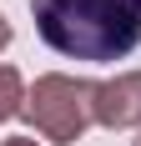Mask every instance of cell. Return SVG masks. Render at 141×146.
<instances>
[{
  "instance_id": "cell-6",
  "label": "cell",
  "mask_w": 141,
  "mask_h": 146,
  "mask_svg": "<svg viewBox=\"0 0 141 146\" xmlns=\"http://www.w3.org/2000/svg\"><path fill=\"white\" fill-rule=\"evenodd\" d=\"M5 45H10V20L0 15V50H5Z\"/></svg>"
},
{
  "instance_id": "cell-3",
  "label": "cell",
  "mask_w": 141,
  "mask_h": 146,
  "mask_svg": "<svg viewBox=\"0 0 141 146\" xmlns=\"http://www.w3.org/2000/svg\"><path fill=\"white\" fill-rule=\"evenodd\" d=\"M96 126H106V131L141 126V71H121L111 81H96Z\"/></svg>"
},
{
  "instance_id": "cell-1",
  "label": "cell",
  "mask_w": 141,
  "mask_h": 146,
  "mask_svg": "<svg viewBox=\"0 0 141 146\" xmlns=\"http://www.w3.org/2000/svg\"><path fill=\"white\" fill-rule=\"evenodd\" d=\"M41 40L66 60L111 66L141 45V0H30Z\"/></svg>"
},
{
  "instance_id": "cell-4",
  "label": "cell",
  "mask_w": 141,
  "mask_h": 146,
  "mask_svg": "<svg viewBox=\"0 0 141 146\" xmlns=\"http://www.w3.org/2000/svg\"><path fill=\"white\" fill-rule=\"evenodd\" d=\"M25 81H20V71L15 66H0V121L10 116H25Z\"/></svg>"
},
{
  "instance_id": "cell-2",
  "label": "cell",
  "mask_w": 141,
  "mask_h": 146,
  "mask_svg": "<svg viewBox=\"0 0 141 146\" xmlns=\"http://www.w3.org/2000/svg\"><path fill=\"white\" fill-rule=\"evenodd\" d=\"M25 121L45 141H61V146L81 141L86 126L96 121V81H76L61 71L41 76L25 96Z\"/></svg>"
},
{
  "instance_id": "cell-5",
  "label": "cell",
  "mask_w": 141,
  "mask_h": 146,
  "mask_svg": "<svg viewBox=\"0 0 141 146\" xmlns=\"http://www.w3.org/2000/svg\"><path fill=\"white\" fill-rule=\"evenodd\" d=\"M0 146H41L35 136H10V141H0Z\"/></svg>"
},
{
  "instance_id": "cell-7",
  "label": "cell",
  "mask_w": 141,
  "mask_h": 146,
  "mask_svg": "<svg viewBox=\"0 0 141 146\" xmlns=\"http://www.w3.org/2000/svg\"><path fill=\"white\" fill-rule=\"evenodd\" d=\"M131 146H141V131H136V141H131Z\"/></svg>"
}]
</instances>
